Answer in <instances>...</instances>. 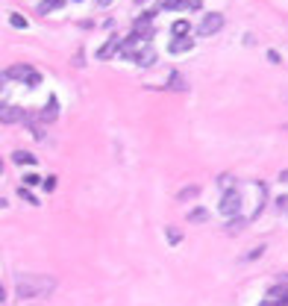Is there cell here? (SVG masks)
Masks as SVG:
<instances>
[{
	"label": "cell",
	"mask_w": 288,
	"mask_h": 306,
	"mask_svg": "<svg viewBox=\"0 0 288 306\" xmlns=\"http://www.w3.org/2000/svg\"><path fill=\"white\" fill-rule=\"evenodd\" d=\"M56 289L53 277H41V274H18L15 277V295L18 298H44Z\"/></svg>",
	"instance_id": "1"
},
{
	"label": "cell",
	"mask_w": 288,
	"mask_h": 306,
	"mask_svg": "<svg viewBox=\"0 0 288 306\" xmlns=\"http://www.w3.org/2000/svg\"><path fill=\"white\" fill-rule=\"evenodd\" d=\"M218 209H221V215H226V218H238V212H241V191H238V188L224 191Z\"/></svg>",
	"instance_id": "2"
},
{
	"label": "cell",
	"mask_w": 288,
	"mask_h": 306,
	"mask_svg": "<svg viewBox=\"0 0 288 306\" xmlns=\"http://www.w3.org/2000/svg\"><path fill=\"white\" fill-rule=\"evenodd\" d=\"M221 27H224V15L221 12H206L203 21L197 24V35H215V32H221Z\"/></svg>",
	"instance_id": "3"
},
{
	"label": "cell",
	"mask_w": 288,
	"mask_h": 306,
	"mask_svg": "<svg viewBox=\"0 0 288 306\" xmlns=\"http://www.w3.org/2000/svg\"><path fill=\"white\" fill-rule=\"evenodd\" d=\"M32 74H35V71H32L30 65H12V68L3 74V77H6V80H12V83H24V86H27Z\"/></svg>",
	"instance_id": "4"
},
{
	"label": "cell",
	"mask_w": 288,
	"mask_h": 306,
	"mask_svg": "<svg viewBox=\"0 0 288 306\" xmlns=\"http://www.w3.org/2000/svg\"><path fill=\"white\" fill-rule=\"evenodd\" d=\"M24 118V109L15 106V103H0V121L3 124H15Z\"/></svg>",
	"instance_id": "5"
},
{
	"label": "cell",
	"mask_w": 288,
	"mask_h": 306,
	"mask_svg": "<svg viewBox=\"0 0 288 306\" xmlns=\"http://www.w3.org/2000/svg\"><path fill=\"white\" fill-rule=\"evenodd\" d=\"M192 47H194V38H189V35H183V38H171V44H168L171 53H186V50H192Z\"/></svg>",
	"instance_id": "6"
},
{
	"label": "cell",
	"mask_w": 288,
	"mask_h": 306,
	"mask_svg": "<svg viewBox=\"0 0 288 306\" xmlns=\"http://www.w3.org/2000/svg\"><path fill=\"white\" fill-rule=\"evenodd\" d=\"M268 301H271V304H286L288 306V286H274V289L268 292Z\"/></svg>",
	"instance_id": "7"
},
{
	"label": "cell",
	"mask_w": 288,
	"mask_h": 306,
	"mask_svg": "<svg viewBox=\"0 0 288 306\" xmlns=\"http://www.w3.org/2000/svg\"><path fill=\"white\" fill-rule=\"evenodd\" d=\"M121 47V38H109L100 50H97V59H109V56H115V50Z\"/></svg>",
	"instance_id": "8"
},
{
	"label": "cell",
	"mask_w": 288,
	"mask_h": 306,
	"mask_svg": "<svg viewBox=\"0 0 288 306\" xmlns=\"http://www.w3.org/2000/svg\"><path fill=\"white\" fill-rule=\"evenodd\" d=\"M59 115V100L56 97H50L47 100V106H44V112H41V121H53Z\"/></svg>",
	"instance_id": "9"
},
{
	"label": "cell",
	"mask_w": 288,
	"mask_h": 306,
	"mask_svg": "<svg viewBox=\"0 0 288 306\" xmlns=\"http://www.w3.org/2000/svg\"><path fill=\"white\" fill-rule=\"evenodd\" d=\"M135 62H138L141 68H147V65H153V62H156V53H153L150 47H141V53L135 56Z\"/></svg>",
	"instance_id": "10"
},
{
	"label": "cell",
	"mask_w": 288,
	"mask_h": 306,
	"mask_svg": "<svg viewBox=\"0 0 288 306\" xmlns=\"http://www.w3.org/2000/svg\"><path fill=\"white\" fill-rule=\"evenodd\" d=\"M189 30H192V24H189V21H174V27H171L174 38H183V35H189Z\"/></svg>",
	"instance_id": "11"
},
{
	"label": "cell",
	"mask_w": 288,
	"mask_h": 306,
	"mask_svg": "<svg viewBox=\"0 0 288 306\" xmlns=\"http://www.w3.org/2000/svg\"><path fill=\"white\" fill-rule=\"evenodd\" d=\"M12 159H15L18 165H35V156H32L30 151H18L15 156H12Z\"/></svg>",
	"instance_id": "12"
},
{
	"label": "cell",
	"mask_w": 288,
	"mask_h": 306,
	"mask_svg": "<svg viewBox=\"0 0 288 306\" xmlns=\"http://www.w3.org/2000/svg\"><path fill=\"white\" fill-rule=\"evenodd\" d=\"M65 0H44V3H38V12H41V15H47V12H50V9H56V6H62Z\"/></svg>",
	"instance_id": "13"
},
{
	"label": "cell",
	"mask_w": 288,
	"mask_h": 306,
	"mask_svg": "<svg viewBox=\"0 0 288 306\" xmlns=\"http://www.w3.org/2000/svg\"><path fill=\"white\" fill-rule=\"evenodd\" d=\"M197 194H200V188H197V185H189V188H183L177 197H180V200H192V197H197Z\"/></svg>",
	"instance_id": "14"
},
{
	"label": "cell",
	"mask_w": 288,
	"mask_h": 306,
	"mask_svg": "<svg viewBox=\"0 0 288 306\" xmlns=\"http://www.w3.org/2000/svg\"><path fill=\"white\" fill-rule=\"evenodd\" d=\"M9 24H12V27H18V30H24V27H27V21H24L18 12H12V15H9Z\"/></svg>",
	"instance_id": "15"
},
{
	"label": "cell",
	"mask_w": 288,
	"mask_h": 306,
	"mask_svg": "<svg viewBox=\"0 0 288 306\" xmlns=\"http://www.w3.org/2000/svg\"><path fill=\"white\" fill-rule=\"evenodd\" d=\"M206 218H209L206 209H194V212H189V221H194V224H197V221H206Z\"/></svg>",
	"instance_id": "16"
},
{
	"label": "cell",
	"mask_w": 288,
	"mask_h": 306,
	"mask_svg": "<svg viewBox=\"0 0 288 306\" xmlns=\"http://www.w3.org/2000/svg\"><path fill=\"white\" fill-rule=\"evenodd\" d=\"M168 242H171V245H180V242H183V233L171 227V230H168Z\"/></svg>",
	"instance_id": "17"
},
{
	"label": "cell",
	"mask_w": 288,
	"mask_h": 306,
	"mask_svg": "<svg viewBox=\"0 0 288 306\" xmlns=\"http://www.w3.org/2000/svg\"><path fill=\"white\" fill-rule=\"evenodd\" d=\"M171 89H186V83H183L180 74H171Z\"/></svg>",
	"instance_id": "18"
},
{
	"label": "cell",
	"mask_w": 288,
	"mask_h": 306,
	"mask_svg": "<svg viewBox=\"0 0 288 306\" xmlns=\"http://www.w3.org/2000/svg\"><path fill=\"white\" fill-rule=\"evenodd\" d=\"M18 194H21V197H24V200H27V203H32V206H35V203H38V200H35V197H32L30 191H27V188H18Z\"/></svg>",
	"instance_id": "19"
},
{
	"label": "cell",
	"mask_w": 288,
	"mask_h": 306,
	"mask_svg": "<svg viewBox=\"0 0 288 306\" xmlns=\"http://www.w3.org/2000/svg\"><path fill=\"white\" fill-rule=\"evenodd\" d=\"M24 183H27V185H38V183H41V177H38V174H27V177H24Z\"/></svg>",
	"instance_id": "20"
},
{
	"label": "cell",
	"mask_w": 288,
	"mask_h": 306,
	"mask_svg": "<svg viewBox=\"0 0 288 306\" xmlns=\"http://www.w3.org/2000/svg\"><path fill=\"white\" fill-rule=\"evenodd\" d=\"M162 6H165V9H180V6H183V0H165Z\"/></svg>",
	"instance_id": "21"
},
{
	"label": "cell",
	"mask_w": 288,
	"mask_h": 306,
	"mask_svg": "<svg viewBox=\"0 0 288 306\" xmlns=\"http://www.w3.org/2000/svg\"><path fill=\"white\" fill-rule=\"evenodd\" d=\"M44 188L53 191V188H56V177H47V180H44Z\"/></svg>",
	"instance_id": "22"
},
{
	"label": "cell",
	"mask_w": 288,
	"mask_h": 306,
	"mask_svg": "<svg viewBox=\"0 0 288 306\" xmlns=\"http://www.w3.org/2000/svg\"><path fill=\"white\" fill-rule=\"evenodd\" d=\"M183 3H186L189 9H200V3H203V0H183Z\"/></svg>",
	"instance_id": "23"
},
{
	"label": "cell",
	"mask_w": 288,
	"mask_h": 306,
	"mask_svg": "<svg viewBox=\"0 0 288 306\" xmlns=\"http://www.w3.org/2000/svg\"><path fill=\"white\" fill-rule=\"evenodd\" d=\"M280 180H283V183H288V171H283V177H280Z\"/></svg>",
	"instance_id": "24"
},
{
	"label": "cell",
	"mask_w": 288,
	"mask_h": 306,
	"mask_svg": "<svg viewBox=\"0 0 288 306\" xmlns=\"http://www.w3.org/2000/svg\"><path fill=\"white\" fill-rule=\"evenodd\" d=\"M6 206H9V203H6V200H3V197H0V209H6Z\"/></svg>",
	"instance_id": "25"
},
{
	"label": "cell",
	"mask_w": 288,
	"mask_h": 306,
	"mask_svg": "<svg viewBox=\"0 0 288 306\" xmlns=\"http://www.w3.org/2000/svg\"><path fill=\"white\" fill-rule=\"evenodd\" d=\"M3 298H6V295H3V286H0V301H3Z\"/></svg>",
	"instance_id": "26"
},
{
	"label": "cell",
	"mask_w": 288,
	"mask_h": 306,
	"mask_svg": "<svg viewBox=\"0 0 288 306\" xmlns=\"http://www.w3.org/2000/svg\"><path fill=\"white\" fill-rule=\"evenodd\" d=\"M262 306H274V304H271V301H265V304H262Z\"/></svg>",
	"instance_id": "27"
},
{
	"label": "cell",
	"mask_w": 288,
	"mask_h": 306,
	"mask_svg": "<svg viewBox=\"0 0 288 306\" xmlns=\"http://www.w3.org/2000/svg\"><path fill=\"white\" fill-rule=\"evenodd\" d=\"M0 171H3V162H0Z\"/></svg>",
	"instance_id": "28"
},
{
	"label": "cell",
	"mask_w": 288,
	"mask_h": 306,
	"mask_svg": "<svg viewBox=\"0 0 288 306\" xmlns=\"http://www.w3.org/2000/svg\"><path fill=\"white\" fill-rule=\"evenodd\" d=\"M100 3H109V0H100Z\"/></svg>",
	"instance_id": "29"
}]
</instances>
